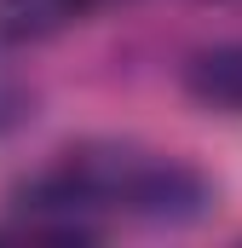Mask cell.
I'll return each mask as SVG.
<instances>
[{"mask_svg": "<svg viewBox=\"0 0 242 248\" xmlns=\"http://www.w3.org/2000/svg\"><path fill=\"white\" fill-rule=\"evenodd\" d=\"M213 185L156 150H69L23 190L35 214L23 237H92V219H144V225H184L202 219Z\"/></svg>", "mask_w": 242, "mask_h": 248, "instance_id": "cell-1", "label": "cell"}, {"mask_svg": "<svg viewBox=\"0 0 242 248\" xmlns=\"http://www.w3.org/2000/svg\"><path fill=\"white\" fill-rule=\"evenodd\" d=\"M184 93L208 110H237L242 116V41H219L202 46L184 63Z\"/></svg>", "mask_w": 242, "mask_h": 248, "instance_id": "cell-2", "label": "cell"}, {"mask_svg": "<svg viewBox=\"0 0 242 248\" xmlns=\"http://www.w3.org/2000/svg\"><path fill=\"white\" fill-rule=\"evenodd\" d=\"M75 6H81V12H92V6H98V0H75Z\"/></svg>", "mask_w": 242, "mask_h": 248, "instance_id": "cell-3", "label": "cell"}]
</instances>
